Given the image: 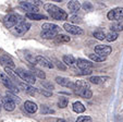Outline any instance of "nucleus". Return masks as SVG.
Returning <instances> with one entry per match:
<instances>
[{"mask_svg":"<svg viewBox=\"0 0 123 122\" xmlns=\"http://www.w3.org/2000/svg\"><path fill=\"white\" fill-rule=\"evenodd\" d=\"M26 18L34 21H40V20H47V16L39 13H26Z\"/></svg>","mask_w":123,"mask_h":122,"instance_id":"nucleus-22","label":"nucleus"},{"mask_svg":"<svg viewBox=\"0 0 123 122\" xmlns=\"http://www.w3.org/2000/svg\"><path fill=\"white\" fill-rule=\"evenodd\" d=\"M92 70H81V71L79 72V74H82V75H89V74H92Z\"/></svg>","mask_w":123,"mask_h":122,"instance_id":"nucleus-41","label":"nucleus"},{"mask_svg":"<svg viewBox=\"0 0 123 122\" xmlns=\"http://www.w3.org/2000/svg\"><path fill=\"white\" fill-rule=\"evenodd\" d=\"M107 18L110 21H120L123 19V8H116L108 12Z\"/></svg>","mask_w":123,"mask_h":122,"instance_id":"nucleus-5","label":"nucleus"},{"mask_svg":"<svg viewBox=\"0 0 123 122\" xmlns=\"http://www.w3.org/2000/svg\"><path fill=\"white\" fill-rule=\"evenodd\" d=\"M112 51V48L110 46H106V45H98L95 47V52L99 56L107 58L108 55H110Z\"/></svg>","mask_w":123,"mask_h":122,"instance_id":"nucleus-6","label":"nucleus"},{"mask_svg":"<svg viewBox=\"0 0 123 122\" xmlns=\"http://www.w3.org/2000/svg\"><path fill=\"white\" fill-rule=\"evenodd\" d=\"M42 85H43V87H45L48 90H54V85H52L51 83H49V82H46V81H42Z\"/></svg>","mask_w":123,"mask_h":122,"instance_id":"nucleus-37","label":"nucleus"},{"mask_svg":"<svg viewBox=\"0 0 123 122\" xmlns=\"http://www.w3.org/2000/svg\"><path fill=\"white\" fill-rule=\"evenodd\" d=\"M75 64H76V67L80 70H92V68H93V63L91 61H87L85 59H81V58L76 60Z\"/></svg>","mask_w":123,"mask_h":122,"instance_id":"nucleus-9","label":"nucleus"},{"mask_svg":"<svg viewBox=\"0 0 123 122\" xmlns=\"http://www.w3.org/2000/svg\"><path fill=\"white\" fill-rule=\"evenodd\" d=\"M81 7L83 8L85 11H93V6H92L91 2H84Z\"/></svg>","mask_w":123,"mask_h":122,"instance_id":"nucleus-38","label":"nucleus"},{"mask_svg":"<svg viewBox=\"0 0 123 122\" xmlns=\"http://www.w3.org/2000/svg\"><path fill=\"white\" fill-rule=\"evenodd\" d=\"M85 88H89V83L85 82V81H76L73 85L72 90H85Z\"/></svg>","mask_w":123,"mask_h":122,"instance_id":"nucleus-21","label":"nucleus"},{"mask_svg":"<svg viewBox=\"0 0 123 122\" xmlns=\"http://www.w3.org/2000/svg\"><path fill=\"white\" fill-rule=\"evenodd\" d=\"M2 107L6 109L7 111H13L15 109V104L13 101L9 100L8 98H2Z\"/></svg>","mask_w":123,"mask_h":122,"instance_id":"nucleus-17","label":"nucleus"},{"mask_svg":"<svg viewBox=\"0 0 123 122\" xmlns=\"http://www.w3.org/2000/svg\"><path fill=\"white\" fill-rule=\"evenodd\" d=\"M80 8H81V5H80L79 1L72 0V1H69V3H68V9L70 10V12L75 13V12H77L80 10Z\"/></svg>","mask_w":123,"mask_h":122,"instance_id":"nucleus-20","label":"nucleus"},{"mask_svg":"<svg viewBox=\"0 0 123 122\" xmlns=\"http://www.w3.org/2000/svg\"><path fill=\"white\" fill-rule=\"evenodd\" d=\"M42 28L43 31H49V32H54V33H57V34L60 33V27L54 23H45L43 24Z\"/></svg>","mask_w":123,"mask_h":122,"instance_id":"nucleus-14","label":"nucleus"},{"mask_svg":"<svg viewBox=\"0 0 123 122\" xmlns=\"http://www.w3.org/2000/svg\"><path fill=\"white\" fill-rule=\"evenodd\" d=\"M37 92H39L40 94L45 95V96H47V97H50L51 96V93L50 92H46V90H38Z\"/></svg>","mask_w":123,"mask_h":122,"instance_id":"nucleus-42","label":"nucleus"},{"mask_svg":"<svg viewBox=\"0 0 123 122\" xmlns=\"http://www.w3.org/2000/svg\"><path fill=\"white\" fill-rule=\"evenodd\" d=\"M19 85H20V87H21L22 90H24L26 93H28L30 95H34L35 92L37 90L36 88L32 87L31 85H28V84H25V83H19Z\"/></svg>","mask_w":123,"mask_h":122,"instance_id":"nucleus-23","label":"nucleus"},{"mask_svg":"<svg viewBox=\"0 0 123 122\" xmlns=\"http://www.w3.org/2000/svg\"><path fill=\"white\" fill-rule=\"evenodd\" d=\"M57 42L58 43H69L70 40H71V38H70L69 36H67V35H63V34H58L56 37Z\"/></svg>","mask_w":123,"mask_h":122,"instance_id":"nucleus-28","label":"nucleus"},{"mask_svg":"<svg viewBox=\"0 0 123 122\" xmlns=\"http://www.w3.org/2000/svg\"><path fill=\"white\" fill-rule=\"evenodd\" d=\"M0 81L5 84V86L12 93V94H16V93H19V90H18L16 86L12 83L11 78H10L6 73H3V72H1V71H0Z\"/></svg>","mask_w":123,"mask_h":122,"instance_id":"nucleus-3","label":"nucleus"},{"mask_svg":"<svg viewBox=\"0 0 123 122\" xmlns=\"http://www.w3.org/2000/svg\"><path fill=\"white\" fill-rule=\"evenodd\" d=\"M68 104H69V100H68V98H64V97L60 98V100L58 101V106L60 108H65L68 106Z\"/></svg>","mask_w":123,"mask_h":122,"instance_id":"nucleus-33","label":"nucleus"},{"mask_svg":"<svg viewBox=\"0 0 123 122\" xmlns=\"http://www.w3.org/2000/svg\"><path fill=\"white\" fill-rule=\"evenodd\" d=\"M55 63H56V65L58 67V69H60V70H62V71H64V70H67V67H65L63 63H61L60 61H55Z\"/></svg>","mask_w":123,"mask_h":122,"instance_id":"nucleus-40","label":"nucleus"},{"mask_svg":"<svg viewBox=\"0 0 123 122\" xmlns=\"http://www.w3.org/2000/svg\"><path fill=\"white\" fill-rule=\"evenodd\" d=\"M0 63L2 65H5V68H10V69H14L15 68L13 60L10 57H8V56H1L0 57Z\"/></svg>","mask_w":123,"mask_h":122,"instance_id":"nucleus-13","label":"nucleus"},{"mask_svg":"<svg viewBox=\"0 0 123 122\" xmlns=\"http://www.w3.org/2000/svg\"><path fill=\"white\" fill-rule=\"evenodd\" d=\"M70 22L74 24H80V23H82V18L79 15H72L70 18Z\"/></svg>","mask_w":123,"mask_h":122,"instance_id":"nucleus-34","label":"nucleus"},{"mask_svg":"<svg viewBox=\"0 0 123 122\" xmlns=\"http://www.w3.org/2000/svg\"><path fill=\"white\" fill-rule=\"evenodd\" d=\"M57 35H58L57 33L49 32V31H42V33H40V36L44 39H54L57 37Z\"/></svg>","mask_w":123,"mask_h":122,"instance_id":"nucleus-24","label":"nucleus"},{"mask_svg":"<svg viewBox=\"0 0 123 122\" xmlns=\"http://www.w3.org/2000/svg\"><path fill=\"white\" fill-rule=\"evenodd\" d=\"M118 38V33H114V32H110L108 34H106V40L108 42H114L116 39Z\"/></svg>","mask_w":123,"mask_h":122,"instance_id":"nucleus-32","label":"nucleus"},{"mask_svg":"<svg viewBox=\"0 0 123 122\" xmlns=\"http://www.w3.org/2000/svg\"><path fill=\"white\" fill-rule=\"evenodd\" d=\"M57 122H68V121H65V120H63V119H58Z\"/></svg>","mask_w":123,"mask_h":122,"instance_id":"nucleus-43","label":"nucleus"},{"mask_svg":"<svg viewBox=\"0 0 123 122\" xmlns=\"http://www.w3.org/2000/svg\"><path fill=\"white\" fill-rule=\"evenodd\" d=\"M109 80H110L109 76H92L88 81L89 83H93V84H101Z\"/></svg>","mask_w":123,"mask_h":122,"instance_id":"nucleus-19","label":"nucleus"},{"mask_svg":"<svg viewBox=\"0 0 123 122\" xmlns=\"http://www.w3.org/2000/svg\"><path fill=\"white\" fill-rule=\"evenodd\" d=\"M74 92H75V94L80 95L81 97H83V98H85V99H91L92 96H93V93H92V90H89V88H85V90H75Z\"/></svg>","mask_w":123,"mask_h":122,"instance_id":"nucleus-15","label":"nucleus"},{"mask_svg":"<svg viewBox=\"0 0 123 122\" xmlns=\"http://www.w3.org/2000/svg\"><path fill=\"white\" fill-rule=\"evenodd\" d=\"M24 107H25V110L27 111L28 113H35L36 111H37L38 107L37 105L35 104V103H33V101H25V104H24Z\"/></svg>","mask_w":123,"mask_h":122,"instance_id":"nucleus-16","label":"nucleus"},{"mask_svg":"<svg viewBox=\"0 0 123 122\" xmlns=\"http://www.w3.org/2000/svg\"><path fill=\"white\" fill-rule=\"evenodd\" d=\"M56 82L61 86H64V87H70V88H73V85L74 83L71 82L69 78L67 77H63V76H57L56 77Z\"/></svg>","mask_w":123,"mask_h":122,"instance_id":"nucleus-12","label":"nucleus"},{"mask_svg":"<svg viewBox=\"0 0 123 122\" xmlns=\"http://www.w3.org/2000/svg\"><path fill=\"white\" fill-rule=\"evenodd\" d=\"M5 71L7 72V75H9V76H11L12 78H14L16 76V74L14 73L13 71H12V69H10V68H5Z\"/></svg>","mask_w":123,"mask_h":122,"instance_id":"nucleus-39","label":"nucleus"},{"mask_svg":"<svg viewBox=\"0 0 123 122\" xmlns=\"http://www.w3.org/2000/svg\"><path fill=\"white\" fill-rule=\"evenodd\" d=\"M15 74H18L22 80L25 81L26 83H28V84H34L35 82H36V77L34 76V74H33L31 71H27V70H24V69L19 68V69H16Z\"/></svg>","mask_w":123,"mask_h":122,"instance_id":"nucleus-2","label":"nucleus"},{"mask_svg":"<svg viewBox=\"0 0 123 122\" xmlns=\"http://www.w3.org/2000/svg\"><path fill=\"white\" fill-rule=\"evenodd\" d=\"M63 28H64L67 32L71 33V34L73 35H82L83 34V30H82L81 27H79V26H75L73 25V24H70V23H64V25H63Z\"/></svg>","mask_w":123,"mask_h":122,"instance_id":"nucleus-7","label":"nucleus"},{"mask_svg":"<svg viewBox=\"0 0 123 122\" xmlns=\"http://www.w3.org/2000/svg\"><path fill=\"white\" fill-rule=\"evenodd\" d=\"M93 35L98 40H104V39L106 38V33H105L104 31H96V32H94Z\"/></svg>","mask_w":123,"mask_h":122,"instance_id":"nucleus-31","label":"nucleus"},{"mask_svg":"<svg viewBox=\"0 0 123 122\" xmlns=\"http://www.w3.org/2000/svg\"><path fill=\"white\" fill-rule=\"evenodd\" d=\"M73 110L76 113H82L85 111V107H84V105L82 104L81 101H75L73 104Z\"/></svg>","mask_w":123,"mask_h":122,"instance_id":"nucleus-25","label":"nucleus"},{"mask_svg":"<svg viewBox=\"0 0 123 122\" xmlns=\"http://www.w3.org/2000/svg\"><path fill=\"white\" fill-rule=\"evenodd\" d=\"M63 62L65 63L67 65H69L70 68H74L75 65V62H76V60H75V58L73 57V56H71V55H65V56H63Z\"/></svg>","mask_w":123,"mask_h":122,"instance_id":"nucleus-18","label":"nucleus"},{"mask_svg":"<svg viewBox=\"0 0 123 122\" xmlns=\"http://www.w3.org/2000/svg\"><path fill=\"white\" fill-rule=\"evenodd\" d=\"M76 122H92V118L89 116H81L76 119Z\"/></svg>","mask_w":123,"mask_h":122,"instance_id":"nucleus-35","label":"nucleus"},{"mask_svg":"<svg viewBox=\"0 0 123 122\" xmlns=\"http://www.w3.org/2000/svg\"><path fill=\"white\" fill-rule=\"evenodd\" d=\"M40 112H42L43 115H51V113H55V110L49 108L46 105H42V107H40Z\"/></svg>","mask_w":123,"mask_h":122,"instance_id":"nucleus-30","label":"nucleus"},{"mask_svg":"<svg viewBox=\"0 0 123 122\" xmlns=\"http://www.w3.org/2000/svg\"><path fill=\"white\" fill-rule=\"evenodd\" d=\"M35 59H36V63H38L39 65H43V67L48 68V69H52V68H54V64H52L48 59L42 57V56H36Z\"/></svg>","mask_w":123,"mask_h":122,"instance_id":"nucleus-11","label":"nucleus"},{"mask_svg":"<svg viewBox=\"0 0 123 122\" xmlns=\"http://www.w3.org/2000/svg\"><path fill=\"white\" fill-rule=\"evenodd\" d=\"M88 57H89V59L95 61V62H102V61L106 60V57L99 56V55H97V53H91V55H88Z\"/></svg>","mask_w":123,"mask_h":122,"instance_id":"nucleus-26","label":"nucleus"},{"mask_svg":"<svg viewBox=\"0 0 123 122\" xmlns=\"http://www.w3.org/2000/svg\"><path fill=\"white\" fill-rule=\"evenodd\" d=\"M111 32H121V31H123V22H118V23H114L111 25Z\"/></svg>","mask_w":123,"mask_h":122,"instance_id":"nucleus-27","label":"nucleus"},{"mask_svg":"<svg viewBox=\"0 0 123 122\" xmlns=\"http://www.w3.org/2000/svg\"><path fill=\"white\" fill-rule=\"evenodd\" d=\"M21 21V16H19L18 14H9L8 16H6L3 20V24L7 28H11L13 26L18 25V23Z\"/></svg>","mask_w":123,"mask_h":122,"instance_id":"nucleus-4","label":"nucleus"},{"mask_svg":"<svg viewBox=\"0 0 123 122\" xmlns=\"http://www.w3.org/2000/svg\"><path fill=\"white\" fill-rule=\"evenodd\" d=\"M32 72L33 74H34V76L36 75V76H38L39 78H42V80H44L45 77H46V74L44 73V72L42 71V70H39V69H36V68H33L32 69Z\"/></svg>","mask_w":123,"mask_h":122,"instance_id":"nucleus-29","label":"nucleus"},{"mask_svg":"<svg viewBox=\"0 0 123 122\" xmlns=\"http://www.w3.org/2000/svg\"><path fill=\"white\" fill-rule=\"evenodd\" d=\"M45 10L49 13V15L52 19L57 20V21H64L68 19V13L65 11H63L62 9H60L59 7L55 5H51V3H46L44 6Z\"/></svg>","mask_w":123,"mask_h":122,"instance_id":"nucleus-1","label":"nucleus"},{"mask_svg":"<svg viewBox=\"0 0 123 122\" xmlns=\"http://www.w3.org/2000/svg\"><path fill=\"white\" fill-rule=\"evenodd\" d=\"M31 27V23H27V22H22V23L18 24L16 25V28H15V34L16 35H24Z\"/></svg>","mask_w":123,"mask_h":122,"instance_id":"nucleus-10","label":"nucleus"},{"mask_svg":"<svg viewBox=\"0 0 123 122\" xmlns=\"http://www.w3.org/2000/svg\"><path fill=\"white\" fill-rule=\"evenodd\" d=\"M6 98H8V99H9V100L13 101L14 104H15V103H18V104H19L20 101H21V100H20V98H19V97L14 96V95L10 94V93H9V94H7V96H6Z\"/></svg>","mask_w":123,"mask_h":122,"instance_id":"nucleus-36","label":"nucleus"},{"mask_svg":"<svg viewBox=\"0 0 123 122\" xmlns=\"http://www.w3.org/2000/svg\"><path fill=\"white\" fill-rule=\"evenodd\" d=\"M1 105H2V98H1V95H0V109H1Z\"/></svg>","mask_w":123,"mask_h":122,"instance_id":"nucleus-44","label":"nucleus"},{"mask_svg":"<svg viewBox=\"0 0 123 122\" xmlns=\"http://www.w3.org/2000/svg\"><path fill=\"white\" fill-rule=\"evenodd\" d=\"M22 9H24L27 13H37L38 11V7L34 6L32 2H27V1H21L20 2Z\"/></svg>","mask_w":123,"mask_h":122,"instance_id":"nucleus-8","label":"nucleus"}]
</instances>
